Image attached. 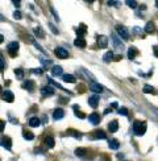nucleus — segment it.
<instances>
[{"label": "nucleus", "mask_w": 158, "mask_h": 161, "mask_svg": "<svg viewBox=\"0 0 158 161\" xmlns=\"http://www.w3.org/2000/svg\"><path fill=\"white\" fill-rule=\"evenodd\" d=\"M132 129H133V133L136 136H142L146 132V123L142 120H134L133 126H132Z\"/></svg>", "instance_id": "f257e3e1"}, {"label": "nucleus", "mask_w": 158, "mask_h": 161, "mask_svg": "<svg viewBox=\"0 0 158 161\" xmlns=\"http://www.w3.org/2000/svg\"><path fill=\"white\" fill-rule=\"evenodd\" d=\"M76 74L80 75V78H83V79H87V81H91V82H96V78H95L94 74L90 73V71L86 70L84 67H79L78 70H76Z\"/></svg>", "instance_id": "f03ea898"}, {"label": "nucleus", "mask_w": 158, "mask_h": 161, "mask_svg": "<svg viewBox=\"0 0 158 161\" xmlns=\"http://www.w3.org/2000/svg\"><path fill=\"white\" fill-rule=\"evenodd\" d=\"M18 48H20V45H18L17 41L9 42V44H8V46H7L8 54H9L11 57H16V55H17V53H18Z\"/></svg>", "instance_id": "7ed1b4c3"}, {"label": "nucleus", "mask_w": 158, "mask_h": 161, "mask_svg": "<svg viewBox=\"0 0 158 161\" xmlns=\"http://www.w3.org/2000/svg\"><path fill=\"white\" fill-rule=\"evenodd\" d=\"M111 40H112V44H113V48L117 50H124V44L121 42V38H118V36L116 33H112L111 34Z\"/></svg>", "instance_id": "20e7f679"}, {"label": "nucleus", "mask_w": 158, "mask_h": 161, "mask_svg": "<svg viewBox=\"0 0 158 161\" xmlns=\"http://www.w3.org/2000/svg\"><path fill=\"white\" fill-rule=\"evenodd\" d=\"M90 139H94V140H105L107 139V133H105L104 131H102V129H95L92 133L88 135Z\"/></svg>", "instance_id": "39448f33"}, {"label": "nucleus", "mask_w": 158, "mask_h": 161, "mask_svg": "<svg viewBox=\"0 0 158 161\" xmlns=\"http://www.w3.org/2000/svg\"><path fill=\"white\" fill-rule=\"evenodd\" d=\"M1 99L4 100V102H8V103H12L13 100H15V95H13V92L11 91V90L5 89L1 91Z\"/></svg>", "instance_id": "423d86ee"}, {"label": "nucleus", "mask_w": 158, "mask_h": 161, "mask_svg": "<svg viewBox=\"0 0 158 161\" xmlns=\"http://www.w3.org/2000/svg\"><path fill=\"white\" fill-rule=\"evenodd\" d=\"M116 33H117L123 40L129 38V32L124 25H116Z\"/></svg>", "instance_id": "0eeeda50"}, {"label": "nucleus", "mask_w": 158, "mask_h": 161, "mask_svg": "<svg viewBox=\"0 0 158 161\" xmlns=\"http://www.w3.org/2000/svg\"><path fill=\"white\" fill-rule=\"evenodd\" d=\"M55 94L54 89L51 86H44L41 87V96L42 98H49V96H53Z\"/></svg>", "instance_id": "6e6552de"}, {"label": "nucleus", "mask_w": 158, "mask_h": 161, "mask_svg": "<svg viewBox=\"0 0 158 161\" xmlns=\"http://www.w3.org/2000/svg\"><path fill=\"white\" fill-rule=\"evenodd\" d=\"M54 53H55V55H57L58 58H62V60H65V58H68V52L65 49V48H61V46L55 48V49H54Z\"/></svg>", "instance_id": "1a4fd4ad"}, {"label": "nucleus", "mask_w": 158, "mask_h": 161, "mask_svg": "<svg viewBox=\"0 0 158 161\" xmlns=\"http://www.w3.org/2000/svg\"><path fill=\"white\" fill-rule=\"evenodd\" d=\"M1 147L5 148L7 150H11L12 149V139L9 136H1Z\"/></svg>", "instance_id": "9d476101"}, {"label": "nucleus", "mask_w": 158, "mask_h": 161, "mask_svg": "<svg viewBox=\"0 0 158 161\" xmlns=\"http://www.w3.org/2000/svg\"><path fill=\"white\" fill-rule=\"evenodd\" d=\"M99 102H100V96L97 94H94L88 98V104H90V107H92V108H97Z\"/></svg>", "instance_id": "9b49d317"}, {"label": "nucleus", "mask_w": 158, "mask_h": 161, "mask_svg": "<svg viewBox=\"0 0 158 161\" xmlns=\"http://www.w3.org/2000/svg\"><path fill=\"white\" fill-rule=\"evenodd\" d=\"M90 90L96 92V94H102V92H104V86L96 83V82H91V83H90Z\"/></svg>", "instance_id": "f8f14e48"}, {"label": "nucleus", "mask_w": 158, "mask_h": 161, "mask_svg": "<svg viewBox=\"0 0 158 161\" xmlns=\"http://www.w3.org/2000/svg\"><path fill=\"white\" fill-rule=\"evenodd\" d=\"M97 46L102 48V49H104V48L108 46V37L107 36H103V34H100V36H97Z\"/></svg>", "instance_id": "ddd939ff"}, {"label": "nucleus", "mask_w": 158, "mask_h": 161, "mask_svg": "<svg viewBox=\"0 0 158 161\" xmlns=\"http://www.w3.org/2000/svg\"><path fill=\"white\" fill-rule=\"evenodd\" d=\"M88 120L91 124H94V126H97V124H100V121H102V118H100V115L97 112H92L91 115L88 116Z\"/></svg>", "instance_id": "4468645a"}, {"label": "nucleus", "mask_w": 158, "mask_h": 161, "mask_svg": "<svg viewBox=\"0 0 158 161\" xmlns=\"http://www.w3.org/2000/svg\"><path fill=\"white\" fill-rule=\"evenodd\" d=\"M65 118V111L62 110V108H55L54 111H53V119L54 120H61V119Z\"/></svg>", "instance_id": "2eb2a0df"}, {"label": "nucleus", "mask_w": 158, "mask_h": 161, "mask_svg": "<svg viewBox=\"0 0 158 161\" xmlns=\"http://www.w3.org/2000/svg\"><path fill=\"white\" fill-rule=\"evenodd\" d=\"M28 124H29V127H32V128H37V127L41 126V119L37 118V116H32V118L29 119Z\"/></svg>", "instance_id": "dca6fc26"}, {"label": "nucleus", "mask_w": 158, "mask_h": 161, "mask_svg": "<svg viewBox=\"0 0 158 161\" xmlns=\"http://www.w3.org/2000/svg\"><path fill=\"white\" fill-rule=\"evenodd\" d=\"M74 45H75L76 48L84 49V48L87 46V42H86V40H84V37H76V38L74 40Z\"/></svg>", "instance_id": "f3484780"}, {"label": "nucleus", "mask_w": 158, "mask_h": 161, "mask_svg": "<svg viewBox=\"0 0 158 161\" xmlns=\"http://www.w3.org/2000/svg\"><path fill=\"white\" fill-rule=\"evenodd\" d=\"M34 86H36V83H34V81H32V79H26L25 82L23 83V89L24 90H28V91H33Z\"/></svg>", "instance_id": "a211bd4d"}, {"label": "nucleus", "mask_w": 158, "mask_h": 161, "mask_svg": "<svg viewBox=\"0 0 158 161\" xmlns=\"http://www.w3.org/2000/svg\"><path fill=\"white\" fill-rule=\"evenodd\" d=\"M51 74L54 77H61V75H63V69H62V66H59V65H53V67H51Z\"/></svg>", "instance_id": "6ab92c4d"}, {"label": "nucleus", "mask_w": 158, "mask_h": 161, "mask_svg": "<svg viewBox=\"0 0 158 161\" xmlns=\"http://www.w3.org/2000/svg\"><path fill=\"white\" fill-rule=\"evenodd\" d=\"M75 32H76V36L78 37H84L87 33V26L84 25V24H80V25L75 29Z\"/></svg>", "instance_id": "aec40b11"}, {"label": "nucleus", "mask_w": 158, "mask_h": 161, "mask_svg": "<svg viewBox=\"0 0 158 161\" xmlns=\"http://www.w3.org/2000/svg\"><path fill=\"white\" fill-rule=\"evenodd\" d=\"M66 135H67V136H73V137H75V139H78V140L82 139V133L79 131H76V129H74V128H68L67 132H66Z\"/></svg>", "instance_id": "412c9836"}, {"label": "nucleus", "mask_w": 158, "mask_h": 161, "mask_svg": "<svg viewBox=\"0 0 158 161\" xmlns=\"http://www.w3.org/2000/svg\"><path fill=\"white\" fill-rule=\"evenodd\" d=\"M73 110H74V113H75L76 118H79V119H84V118H86V113H84L83 111H80V107H79L78 104H74Z\"/></svg>", "instance_id": "4be33fe9"}, {"label": "nucleus", "mask_w": 158, "mask_h": 161, "mask_svg": "<svg viewBox=\"0 0 158 161\" xmlns=\"http://www.w3.org/2000/svg\"><path fill=\"white\" fill-rule=\"evenodd\" d=\"M138 55V50H137L136 46H130L128 49V58L129 60H134V58Z\"/></svg>", "instance_id": "5701e85b"}, {"label": "nucleus", "mask_w": 158, "mask_h": 161, "mask_svg": "<svg viewBox=\"0 0 158 161\" xmlns=\"http://www.w3.org/2000/svg\"><path fill=\"white\" fill-rule=\"evenodd\" d=\"M44 141H45V147H46L47 149H51V148H54L55 141H54V139H53L51 136H46Z\"/></svg>", "instance_id": "b1692460"}, {"label": "nucleus", "mask_w": 158, "mask_h": 161, "mask_svg": "<svg viewBox=\"0 0 158 161\" xmlns=\"http://www.w3.org/2000/svg\"><path fill=\"white\" fill-rule=\"evenodd\" d=\"M108 129H109L112 133L117 132V129H118V121L117 120H111L109 123H108Z\"/></svg>", "instance_id": "393cba45"}, {"label": "nucleus", "mask_w": 158, "mask_h": 161, "mask_svg": "<svg viewBox=\"0 0 158 161\" xmlns=\"http://www.w3.org/2000/svg\"><path fill=\"white\" fill-rule=\"evenodd\" d=\"M62 79H63V82H66V83H75L76 82V78L73 75V74H63Z\"/></svg>", "instance_id": "a878e982"}, {"label": "nucleus", "mask_w": 158, "mask_h": 161, "mask_svg": "<svg viewBox=\"0 0 158 161\" xmlns=\"http://www.w3.org/2000/svg\"><path fill=\"white\" fill-rule=\"evenodd\" d=\"M23 137H24L25 140H28V141H30V140L34 139V133H33L32 131H29V129L24 128V129H23Z\"/></svg>", "instance_id": "bb28decb"}, {"label": "nucleus", "mask_w": 158, "mask_h": 161, "mask_svg": "<svg viewBox=\"0 0 158 161\" xmlns=\"http://www.w3.org/2000/svg\"><path fill=\"white\" fill-rule=\"evenodd\" d=\"M154 30H155V24L153 23V21H149V23H146V25H145V28H144V32H145V33H153Z\"/></svg>", "instance_id": "cd10ccee"}, {"label": "nucleus", "mask_w": 158, "mask_h": 161, "mask_svg": "<svg viewBox=\"0 0 158 161\" xmlns=\"http://www.w3.org/2000/svg\"><path fill=\"white\" fill-rule=\"evenodd\" d=\"M108 147L113 150H117L118 148H120V143H118V140H116V139H111L109 141H108Z\"/></svg>", "instance_id": "c85d7f7f"}, {"label": "nucleus", "mask_w": 158, "mask_h": 161, "mask_svg": "<svg viewBox=\"0 0 158 161\" xmlns=\"http://www.w3.org/2000/svg\"><path fill=\"white\" fill-rule=\"evenodd\" d=\"M142 91H144L145 94H153V95L157 94V90L153 86H150V84H145V86L142 87Z\"/></svg>", "instance_id": "c756f323"}, {"label": "nucleus", "mask_w": 158, "mask_h": 161, "mask_svg": "<svg viewBox=\"0 0 158 161\" xmlns=\"http://www.w3.org/2000/svg\"><path fill=\"white\" fill-rule=\"evenodd\" d=\"M88 152L90 150L87 149V148H76L75 149V156H78V157H84Z\"/></svg>", "instance_id": "7c9ffc66"}, {"label": "nucleus", "mask_w": 158, "mask_h": 161, "mask_svg": "<svg viewBox=\"0 0 158 161\" xmlns=\"http://www.w3.org/2000/svg\"><path fill=\"white\" fill-rule=\"evenodd\" d=\"M113 57H115V55H113V52L112 50H108V52L103 55V61H104L105 63H108V62H111V61L113 60Z\"/></svg>", "instance_id": "2f4dec72"}, {"label": "nucleus", "mask_w": 158, "mask_h": 161, "mask_svg": "<svg viewBox=\"0 0 158 161\" xmlns=\"http://www.w3.org/2000/svg\"><path fill=\"white\" fill-rule=\"evenodd\" d=\"M47 82H49L50 84H53V86H54V87H57V89H59V90H65V91H67V90H66L65 87L62 86V84H59V83H58V82H55L53 78H49V77H47Z\"/></svg>", "instance_id": "473e14b6"}, {"label": "nucleus", "mask_w": 158, "mask_h": 161, "mask_svg": "<svg viewBox=\"0 0 158 161\" xmlns=\"http://www.w3.org/2000/svg\"><path fill=\"white\" fill-rule=\"evenodd\" d=\"M34 34H36V37H38V38H45V32L42 30L40 26L34 28Z\"/></svg>", "instance_id": "72a5a7b5"}, {"label": "nucleus", "mask_w": 158, "mask_h": 161, "mask_svg": "<svg viewBox=\"0 0 158 161\" xmlns=\"http://www.w3.org/2000/svg\"><path fill=\"white\" fill-rule=\"evenodd\" d=\"M15 75L17 79H23L24 78V69L23 67H18V69H15Z\"/></svg>", "instance_id": "f704fd0d"}, {"label": "nucleus", "mask_w": 158, "mask_h": 161, "mask_svg": "<svg viewBox=\"0 0 158 161\" xmlns=\"http://www.w3.org/2000/svg\"><path fill=\"white\" fill-rule=\"evenodd\" d=\"M125 4L128 5L129 8H132V9H136L137 8V1L136 0H125Z\"/></svg>", "instance_id": "c9c22d12"}, {"label": "nucleus", "mask_w": 158, "mask_h": 161, "mask_svg": "<svg viewBox=\"0 0 158 161\" xmlns=\"http://www.w3.org/2000/svg\"><path fill=\"white\" fill-rule=\"evenodd\" d=\"M121 3L118 1V0H107V5H109V7H118Z\"/></svg>", "instance_id": "e433bc0d"}, {"label": "nucleus", "mask_w": 158, "mask_h": 161, "mask_svg": "<svg viewBox=\"0 0 158 161\" xmlns=\"http://www.w3.org/2000/svg\"><path fill=\"white\" fill-rule=\"evenodd\" d=\"M117 112H118V115H123V116H128V108H126V107H118Z\"/></svg>", "instance_id": "4c0bfd02"}, {"label": "nucleus", "mask_w": 158, "mask_h": 161, "mask_svg": "<svg viewBox=\"0 0 158 161\" xmlns=\"http://www.w3.org/2000/svg\"><path fill=\"white\" fill-rule=\"evenodd\" d=\"M40 62H41L44 66H47V65L51 66L53 65V61L51 60H45V58H42V57H40Z\"/></svg>", "instance_id": "58836bf2"}, {"label": "nucleus", "mask_w": 158, "mask_h": 161, "mask_svg": "<svg viewBox=\"0 0 158 161\" xmlns=\"http://www.w3.org/2000/svg\"><path fill=\"white\" fill-rule=\"evenodd\" d=\"M13 18H16V20H21L23 18V15H21L20 11H15L13 12Z\"/></svg>", "instance_id": "ea45409f"}, {"label": "nucleus", "mask_w": 158, "mask_h": 161, "mask_svg": "<svg viewBox=\"0 0 158 161\" xmlns=\"http://www.w3.org/2000/svg\"><path fill=\"white\" fill-rule=\"evenodd\" d=\"M50 12H51V15H53V17L55 18V21H59V16H58V13L55 12V9L53 7H50Z\"/></svg>", "instance_id": "a19ab883"}, {"label": "nucleus", "mask_w": 158, "mask_h": 161, "mask_svg": "<svg viewBox=\"0 0 158 161\" xmlns=\"http://www.w3.org/2000/svg\"><path fill=\"white\" fill-rule=\"evenodd\" d=\"M32 73L33 74H36V75H42V73H44V70L42 69H40V67H37V69H32Z\"/></svg>", "instance_id": "79ce46f5"}, {"label": "nucleus", "mask_w": 158, "mask_h": 161, "mask_svg": "<svg viewBox=\"0 0 158 161\" xmlns=\"http://www.w3.org/2000/svg\"><path fill=\"white\" fill-rule=\"evenodd\" d=\"M47 25H49L50 30H51L53 33H54V34H58V29L55 28V25H54V24H53V23H49V24H47Z\"/></svg>", "instance_id": "37998d69"}, {"label": "nucleus", "mask_w": 158, "mask_h": 161, "mask_svg": "<svg viewBox=\"0 0 158 161\" xmlns=\"http://www.w3.org/2000/svg\"><path fill=\"white\" fill-rule=\"evenodd\" d=\"M132 33H136V34H140V33H142V30L138 28V26H136V28H133L132 29Z\"/></svg>", "instance_id": "c03bdc74"}, {"label": "nucleus", "mask_w": 158, "mask_h": 161, "mask_svg": "<svg viewBox=\"0 0 158 161\" xmlns=\"http://www.w3.org/2000/svg\"><path fill=\"white\" fill-rule=\"evenodd\" d=\"M33 45L37 48V49H40V50H41L42 53H46V50H45V49H42V48H41V45H40V44H37V42H33Z\"/></svg>", "instance_id": "a18cd8bd"}, {"label": "nucleus", "mask_w": 158, "mask_h": 161, "mask_svg": "<svg viewBox=\"0 0 158 161\" xmlns=\"http://www.w3.org/2000/svg\"><path fill=\"white\" fill-rule=\"evenodd\" d=\"M12 3H13V5H15L16 8H18L21 5V0H12Z\"/></svg>", "instance_id": "49530a36"}, {"label": "nucleus", "mask_w": 158, "mask_h": 161, "mask_svg": "<svg viewBox=\"0 0 158 161\" xmlns=\"http://www.w3.org/2000/svg\"><path fill=\"white\" fill-rule=\"evenodd\" d=\"M153 52H154V55L158 58V45H154L153 46Z\"/></svg>", "instance_id": "de8ad7c7"}, {"label": "nucleus", "mask_w": 158, "mask_h": 161, "mask_svg": "<svg viewBox=\"0 0 158 161\" xmlns=\"http://www.w3.org/2000/svg\"><path fill=\"white\" fill-rule=\"evenodd\" d=\"M76 89H78V91L80 92V94H82V92H84V91H86V89H84V86H82V84H80V86H78V87H76Z\"/></svg>", "instance_id": "09e8293b"}, {"label": "nucleus", "mask_w": 158, "mask_h": 161, "mask_svg": "<svg viewBox=\"0 0 158 161\" xmlns=\"http://www.w3.org/2000/svg\"><path fill=\"white\" fill-rule=\"evenodd\" d=\"M34 153H38V155H41V153H44V149H42V148H36V149H34Z\"/></svg>", "instance_id": "8fccbe9b"}, {"label": "nucleus", "mask_w": 158, "mask_h": 161, "mask_svg": "<svg viewBox=\"0 0 158 161\" xmlns=\"http://www.w3.org/2000/svg\"><path fill=\"white\" fill-rule=\"evenodd\" d=\"M0 61H1V71H3V70L5 69V65H4V57H3V55L0 57Z\"/></svg>", "instance_id": "3c124183"}, {"label": "nucleus", "mask_w": 158, "mask_h": 161, "mask_svg": "<svg viewBox=\"0 0 158 161\" xmlns=\"http://www.w3.org/2000/svg\"><path fill=\"white\" fill-rule=\"evenodd\" d=\"M42 123H45V124L47 123V116H46V115H44V116H42Z\"/></svg>", "instance_id": "603ef678"}, {"label": "nucleus", "mask_w": 158, "mask_h": 161, "mask_svg": "<svg viewBox=\"0 0 158 161\" xmlns=\"http://www.w3.org/2000/svg\"><path fill=\"white\" fill-rule=\"evenodd\" d=\"M109 112H112V107H111V108H107V110L104 111V115H107V113H109Z\"/></svg>", "instance_id": "864d4df0"}, {"label": "nucleus", "mask_w": 158, "mask_h": 161, "mask_svg": "<svg viewBox=\"0 0 158 161\" xmlns=\"http://www.w3.org/2000/svg\"><path fill=\"white\" fill-rule=\"evenodd\" d=\"M113 60H115V61H120V60H121V55H120V54H118V55H115V58H113Z\"/></svg>", "instance_id": "5fc2aeb1"}, {"label": "nucleus", "mask_w": 158, "mask_h": 161, "mask_svg": "<svg viewBox=\"0 0 158 161\" xmlns=\"http://www.w3.org/2000/svg\"><path fill=\"white\" fill-rule=\"evenodd\" d=\"M59 99H61V103H67V100H66V98L61 96V98H59Z\"/></svg>", "instance_id": "6e6d98bb"}, {"label": "nucleus", "mask_w": 158, "mask_h": 161, "mask_svg": "<svg viewBox=\"0 0 158 161\" xmlns=\"http://www.w3.org/2000/svg\"><path fill=\"white\" fill-rule=\"evenodd\" d=\"M152 110L154 111V112H155V115L158 116V108H157V107H152Z\"/></svg>", "instance_id": "4d7b16f0"}, {"label": "nucleus", "mask_w": 158, "mask_h": 161, "mask_svg": "<svg viewBox=\"0 0 158 161\" xmlns=\"http://www.w3.org/2000/svg\"><path fill=\"white\" fill-rule=\"evenodd\" d=\"M111 107H112V108H117V103H116V102H113L112 104H111Z\"/></svg>", "instance_id": "13d9d810"}, {"label": "nucleus", "mask_w": 158, "mask_h": 161, "mask_svg": "<svg viewBox=\"0 0 158 161\" xmlns=\"http://www.w3.org/2000/svg\"><path fill=\"white\" fill-rule=\"evenodd\" d=\"M117 157H118V158H124V155H123V153H118Z\"/></svg>", "instance_id": "bf43d9fd"}, {"label": "nucleus", "mask_w": 158, "mask_h": 161, "mask_svg": "<svg viewBox=\"0 0 158 161\" xmlns=\"http://www.w3.org/2000/svg\"><path fill=\"white\" fill-rule=\"evenodd\" d=\"M140 9H146V5H140Z\"/></svg>", "instance_id": "052dcab7"}, {"label": "nucleus", "mask_w": 158, "mask_h": 161, "mask_svg": "<svg viewBox=\"0 0 158 161\" xmlns=\"http://www.w3.org/2000/svg\"><path fill=\"white\" fill-rule=\"evenodd\" d=\"M4 129V120H1V131Z\"/></svg>", "instance_id": "680f3d73"}, {"label": "nucleus", "mask_w": 158, "mask_h": 161, "mask_svg": "<svg viewBox=\"0 0 158 161\" xmlns=\"http://www.w3.org/2000/svg\"><path fill=\"white\" fill-rule=\"evenodd\" d=\"M87 3H94V0H86Z\"/></svg>", "instance_id": "e2e57ef3"}, {"label": "nucleus", "mask_w": 158, "mask_h": 161, "mask_svg": "<svg viewBox=\"0 0 158 161\" xmlns=\"http://www.w3.org/2000/svg\"><path fill=\"white\" fill-rule=\"evenodd\" d=\"M155 7L158 8V0H155Z\"/></svg>", "instance_id": "0e129e2a"}]
</instances>
